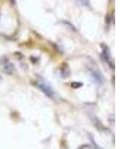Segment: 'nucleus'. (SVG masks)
Returning a JSON list of instances; mask_svg holds the SVG:
<instances>
[{"instance_id":"obj_1","label":"nucleus","mask_w":132,"mask_h":149,"mask_svg":"<svg viewBox=\"0 0 132 149\" xmlns=\"http://www.w3.org/2000/svg\"><path fill=\"white\" fill-rule=\"evenodd\" d=\"M35 86H37L39 90L42 91V93H45V95H46L48 97L53 98V100L56 97V93H55L54 90H53L51 86H50L49 84H47L45 81H37V83L35 84Z\"/></svg>"},{"instance_id":"obj_2","label":"nucleus","mask_w":132,"mask_h":149,"mask_svg":"<svg viewBox=\"0 0 132 149\" xmlns=\"http://www.w3.org/2000/svg\"><path fill=\"white\" fill-rule=\"evenodd\" d=\"M90 77L92 78V80L97 84V85H101L104 81V78L102 77V74L97 71H90Z\"/></svg>"},{"instance_id":"obj_3","label":"nucleus","mask_w":132,"mask_h":149,"mask_svg":"<svg viewBox=\"0 0 132 149\" xmlns=\"http://www.w3.org/2000/svg\"><path fill=\"white\" fill-rule=\"evenodd\" d=\"M102 52H101V57L104 58V60L105 62H106L107 64H110V56H109V49L108 47L104 46V45H102Z\"/></svg>"},{"instance_id":"obj_4","label":"nucleus","mask_w":132,"mask_h":149,"mask_svg":"<svg viewBox=\"0 0 132 149\" xmlns=\"http://www.w3.org/2000/svg\"><path fill=\"white\" fill-rule=\"evenodd\" d=\"M3 71L5 72L6 74H13V72H14L13 64H11L9 61H5V64L3 65Z\"/></svg>"},{"instance_id":"obj_5","label":"nucleus","mask_w":132,"mask_h":149,"mask_svg":"<svg viewBox=\"0 0 132 149\" xmlns=\"http://www.w3.org/2000/svg\"><path fill=\"white\" fill-rule=\"evenodd\" d=\"M88 137H90V142H92V146L93 149H104V148H102L101 146H99L98 144L97 143V141L94 140V137L90 133H88Z\"/></svg>"},{"instance_id":"obj_6","label":"nucleus","mask_w":132,"mask_h":149,"mask_svg":"<svg viewBox=\"0 0 132 149\" xmlns=\"http://www.w3.org/2000/svg\"><path fill=\"white\" fill-rule=\"evenodd\" d=\"M83 86V83H72L71 84V86L73 88H79Z\"/></svg>"},{"instance_id":"obj_7","label":"nucleus","mask_w":132,"mask_h":149,"mask_svg":"<svg viewBox=\"0 0 132 149\" xmlns=\"http://www.w3.org/2000/svg\"><path fill=\"white\" fill-rule=\"evenodd\" d=\"M0 81H1V77H0Z\"/></svg>"}]
</instances>
